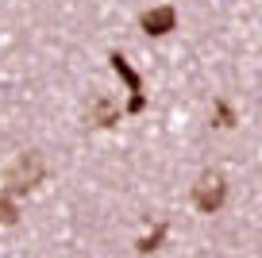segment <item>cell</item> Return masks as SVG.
<instances>
[{"label": "cell", "mask_w": 262, "mask_h": 258, "mask_svg": "<svg viewBox=\"0 0 262 258\" xmlns=\"http://www.w3.org/2000/svg\"><path fill=\"white\" fill-rule=\"evenodd\" d=\"M224 197H228V181H224L220 174H201V181L193 185V204H196V212H205V216H212V212L224 208Z\"/></svg>", "instance_id": "6da1fadb"}, {"label": "cell", "mask_w": 262, "mask_h": 258, "mask_svg": "<svg viewBox=\"0 0 262 258\" xmlns=\"http://www.w3.org/2000/svg\"><path fill=\"white\" fill-rule=\"evenodd\" d=\"M39 181H42V158L39 154H24L16 162V169H12V193H27Z\"/></svg>", "instance_id": "7a4b0ae2"}, {"label": "cell", "mask_w": 262, "mask_h": 258, "mask_svg": "<svg viewBox=\"0 0 262 258\" xmlns=\"http://www.w3.org/2000/svg\"><path fill=\"white\" fill-rule=\"evenodd\" d=\"M143 31L147 35H170L173 27H178V12H173V4H158V8L143 12Z\"/></svg>", "instance_id": "3957f363"}, {"label": "cell", "mask_w": 262, "mask_h": 258, "mask_svg": "<svg viewBox=\"0 0 262 258\" xmlns=\"http://www.w3.org/2000/svg\"><path fill=\"white\" fill-rule=\"evenodd\" d=\"M108 62H112V70L120 73V81H123V85H127L131 93H143V77H139V70H135V66H131L127 58L120 54V50H116V54L108 58Z\"/></svg>", "instance_id": "277c9868"}, {"label": "cell", "mask_w": 262, "mask_h": 258, "mask_svg": "<svg viewBox=\"0 0 262 258\" xmlns=\"http://www.w3.org/2000/svg\"><path fill=\"white\" fill-rule=\"evenodd\" d=\"M116 120H120V104H116L112 97H100L97 104H93V123H100V127H112Z\"/></svg>", "instance_id": "5b68a950"}, {"label": "cell", "mask_w": 262, "mask_h": 258, "mask_svg": "<svg viewBox=\"0 0 262 258\" xmlns=\"http://www.w3.org/2000/svg\"><path fill=\"white\" fill-rule=\"evenodd\" d=\"M162 239H166V224H158L150 235H143V239L135 243V250H139V254H150V250H158V243H162Z\"/></svg>", "instance_id": "8992f818"}, {"label": "cell", "mask_w": 262, "mask_h": 258, "mask_svg": "<svg viewBox=\"0 0 262 258\" xmlns=\"http://www.w3.org/2000/svg\"><path fill=\"white\" fill-rule=\"evenodd\" d=\"M216 127H235V112L228 100H216Z\"/></svg>", "instance_id": "52a82bcc"}]
</instances>
